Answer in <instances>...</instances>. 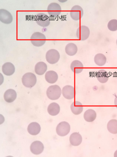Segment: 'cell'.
I'll return each mask as SVG.
<instances>
[{"label": "cell", "mask_w": 117, "mask_h": 157, "mask_svg": "<svg viewBox=\"0 0 117 157\" xmlns=\"http://www.w3.org/2000/svg\"><path fill=\"white\" fill-rule=\"evenodd\" d=\"M62 94V90L58 85L50 86L47 91V95L51 100H57L59 99Z\"/></svg>", "instance_id": "cell-1"}, {"label": "cell", "mask_w": 117, "mask_h": 157, "mask_svg": "<svg viewBox=\"0 0 117 157\" xmlns=\"http://www.w3.org/2000/svg\"><path fill=\"white\" fill-rule=\"evenodd\" d=\"M47 41L45 35L41 32H35L30 37L31 44L36 47H41L44 45Z\"/></svg>", "instance_id": "cell-2"}, {"label": "cell", "mask_w": 117, "mask_h": 157, "mask_svg": "<svg viewBox=\"0 0 117 157\" xmlns=\"http://www.w3.org/2000/svg\"><path fill=\"white\" fill-rule=\"evenodd\" d=\"M22 82L23 85L26 87H33L37 83L36 76L32 73H27L23 76Z\"/></svg>", "instance_id": "cell-3"}, {"label": "cell", "mask_w": 117, "mask_h": 157, "mask_svg": "<svg viewBox=\"0 0 117 157\" xmlns=\"http://www.w3.org/2000/svg\"><path fill=\"white\" fill-rule=\"evenodd\" d=\"M46 60L50 64H55L58 62L60 59V53L55 49H50L45 55Z\"/></svg>", "instance_id": "cell-4"}, {"label": "cell", "mask_w": 117, "mask_h": 157, "mask_svg": "<svg viewBox=\"0 0 117 157\" xmlns=\"http://www.w3.org/2000/svg\"><path fill=\"white\" fill-rule=\"evenodd\" d=\"M70 131V125L66 121L61 122L58 124L56 129V133L60 136L63 137L67 136Z\"/></svg>", "instance_id": "cell-5"}, {"label": "cell", "mask_w": 117, "mask_h": 157, "mask_svg": "<svg viewBox=\"0 0 117 157\" xmlns=\"http://www.w3.org/2000/svg\"><path fill=\"white\" fill-rule=\"evenodd\" d=\"M35 21L38 26L46 28L50 24L51 20L47 15L43 13L37 14L35 17Z\"/></svg>", "instance_id": "cell-6"}, {"label": "cell", "mask_w": 117, "mask_h": 157, "mask_svg": "<svg viewBox=\"0 0 117 157\" xmlns=\"http://www.w3.org/2000/svg\"><path fill=\"white\" fill-rule=\"evenodd\" d=\"M48 13L52 17H57L61 14L62 8L58 3L52 2L49 4L48 9Z\"/></svg>", "instance_id": "cell-7"}, {"label": "cell", "mask_w": 117, "mask_h": 157, "mask_svg": "<svg viewBox=\"0 0 117 157\" xmlns=\"http://www.w3.org/2000/svg\"><path fill=\"white\" fill-rule=\"evenodd\" d=\"M76 34L78 39L81 41H85L90 36V29L87 26H80L77 30Z\"/></svg>", "instance_id": "cell-8"}, {"label": "cell", "mask_w": 117, "mask_h": 157, "mask_svg": "<svg viewBox=\"0 0 117 157\" xmlns=\"http://www.w3.org/2000/svg\"><path fill=\"white\" fill-rule=\"evenodd\" d=\"M70 15L72 20L79 21L83 15V10L79 5H75L71 9Z\"/></svg>", "instance_id": "cell-9"}, {"label": "cell", "mask_w": 117, "mask_h": 157, "mask_svg": "<svg viewBox=\"0 0 117 157\" xmlns=\"http://www.w3.org/2000/svg\"><path fill=\"white\" fill-rule=\"evenodd\" d=\"M76 92L75 88L72 86L67 85L62 89V94L65 99L72 100L75 98Z\"/></svg>", "instance_id": "cell-10"}, {"label": "cell", "mask_w": 117, "mask_h": 157, "mask_svg": "<svg viewBox=\"0 0 117 157\" xmlns=\"http://www.w3.org/2000/svg\"><path fill=\"white\" fill-rule=\"evenodd\" d=\"M13 21L12 14L8 10H0V21L5 24H11Z\"/></svg>", "instance_id": "cell-11"}, {"label": "cell", "mask_w": 117, "mask_h": 157, "mask_svg": "<svg viewBox=\"0 0 117 157\" xmlns=\"http://www.w3.org/2000/svg\"><path fill=\"white\" fill-rule=\"evenodd\" d=\"M44 150V146L41 141H36L31 144L30 150L31 153L34 155H40L42 153Z\"/></svg>", "instance_id": "cell-12"}, {"label": "cell", "mask_w": 117, "mask_h": 157, "mask_svg": "<svg viewBox=\"0 0 117 157\" xmlns=\"http://www.w3.org/2000/svg\"><path fill=\"white\" fill-rule=\"evenodd\" d=\"M4 100L8 103H12L15 101L17 97V94L14 90L9 89L6 90L3 95Z\"/></svg>", "instance_id": "cell-13"}, {"label": "cell", "mask_w": 117, "mask_h": 157, "mask_svg": "<svg viewBox=\"0 0 117 157\" xmlns=\"http://www.w3.org/2000/svg\"><path fill=\"white\" fill-rule=\"evenodd\" d=\"M2 71L6 76H12L15 72V67L11 62H6L2 65Z\"/></svg>", "instance_id": "cell-14"}, {"label": "cell", "mask_w": 117, "mask_h": 157, "mask_svg": "<svg viewBox=\"0 0 117 157\" xmlns=\"http://www.w3.org/2000/svg\"><path fill=\"white\" fill-rule=\"evenodd\" d=\"M83 141L82 136L78 132L72 133L70 136L69 142L72 146H77L81 144Z\"/></svg>", "instance_id": "cell-15"}, {"label": "cell", "mask_w": 117, "mask_h": 157, "mask_svg": "<svg viewBox=\"0 0 117 157\" xmlns=\"http://www.w3.org/2000/svg\"><path fill=\"white\" fill-rule=\"evenodd\" d=\"M27 131L31 136H37L41 132V125L35 122L31 123L28 126Z\"/></svg>", "instance_id": "cell-16"}, {"label": "cell", "mask_w": 117, "mask_h": 157, "mask_svg": "<svg viewBox=\"0 0 117 157\" xmlns=\"http://www.w3.org/2000/svg\"><path fill=\"white\" fill-rule=\"evenodd\" d=\"M48 70L47 64L42 61L37 62L35 66V72L39 76H42L46 73Z\"/></svg>", "instance_id": "cell-17"}, {"label": "cell", "mask_w": 117, "mask_h": 157, "mask_svg": "<svg viewBox=\"0 0 117 157\" xmlns=\"http://www.w3.org/2000/svg\"><path fill=\"white\" fill-rule=\"evenodd\" d=\"M97 79L100 83H106L109 79V76L108 73L104 70H100L96 73Z\"/></svg>", "instance_id": "cell-18"}, {"label": "cell", "mask_w": 117, "mask_h": 157, "mask_svg": "<svg viewBox=\"0 0 117 157\" xmlns=\"http://www.w3.org/2000/svg\"><path fill=\"white\" fill-rule=\"evenodd\" d=\"M70 109L74 114L78 115L82 113L83 109V107L80 101H75L71 105Z\"/></svg>", "instance_id": "cell-19"}, {"label": "cell", "mask_w": 117, "mask_h": 157, "mask_svg": "<svg viewBox=\"0 0 117 157\" xmlns=\"http://www.w3.org/2000/svg\"><path fill=\"white\" fill-rule=\"evenodd\" d=\"M70 68L72 72L75 73H81L83 70V65L79 60H75L71 63Z\"/></svg>", "instance_id": "cell-20"}, {"label": "cell", "mask_w": 117, "mask_h": 157, "mask_svg": "<svg viewBox=\"0 0 117 157\" xmlns=\"http://www.w3.org/2000/svg\"><path fill=\"white\" fill-rule=\"evenodd\" d=\"M45 79L49 84H54L57 81L58 75L55 71H48L45 73Z\"/></svg>", "instance_id": "cell-21"}, {"label": "cell", "mask_w": 117, "mask_h": 157, "mask_svg": "<svg viewBox=\"0 0 117 157\" xmlns=\"http://www.w3.org/2000/svg\"><path fill=\"white\" fill-rule=\"evenodd\" d=\"M61 108L60 106L56 102H53L48 106V111L49 114L52 116L57 115L60 113Z\"/></svg>", "instance_id": "cell-22"}, {"label": "cell", "mask_w": 117, "mask_h": 157, "mask_svg": "<svg viewBox=\"0 0 117 157\" xmlns=\"http://www.w3.org/2000/svg\"><path fill=\"white\" fill-rule=\"evenodd\" d=\"M84 118L88 122H92L94 121L97 117L96 111L92 109H89L86 110L83 115Z\"/></svg>", "instance_id": "cell-23"}, {"label": "cell", "mask_w": 117, "mask_h": 157, "mask_svg": "<svg viewBox=\"0 0 117 157\" xmlns=\"http://www.w3.org/2000/svg\"><path fill=\"white\" fill-rule=\"evenodd\" d=\"M77 51V46L74 43H69L65 47V52L69 56H73L76 55Z\"/></svg>", "instance_id": "cell-24"}, {"label": "cell", "mask_w": 117, "mask_h": 157, "mask_svg": "<svg viewBox=\"0 0 117 157\" xmlns=\"http://www.w3.org/2000/svg\"><path fill=\"white\" fill-rule=\"evenodd\" d=\"M107 59L106 56L102 53H98L95 55L94 61L96 65L98 66L102 67L106 64Z\"/></svg>", "instance_id": "cell-25"}, {"label": "cell", "mask_w": 117, "mask_h": 157, "mask_svg": "<svg viewBox=\"0 0 117 157\" xmlns=\"http://www.w3.org/2000/svg\"><path fill=\"white\" fill-rule=\"evenodd\" d=\"M107 129L110 133L117 134V120L112 119L108 122L107 125Z\"/></svg>", "instance_id": "cell-26"}, {"label": "cell", "mask_w": 117, "mask_h": 157, "mask_svg": "<svg viewBox=\"0 0 117 157\" xmlns=\"http://www.w3.org/2000/svg\"><path fill=\"white\" fill-rule=\"evenodd\" d=\"M108 29L111 31H116L117 30V20L113 19L109 21L107 25Z\"/></svg>", "instance_id": "cell-27"}, {"label": "cell", "mask_w": 117, "mask_h": 157, "mask_svg": "<svg viewBox=\"0 0 117 157\" xmlns=\"http://www.w3.org/2000/svg\"><path fill=\"white\" fill-rule=\"evenodd\" d=\"M114 105H115L116 108L117 109V95L115 97V100H114Z\"/></svg>", "instance_id": "cell-28"}, {"label": "cell", "mask_w": 117, "mask_h": 157, "mask_svg": "<svg viewBox=\"0 0 117 157\" xmlns=\"http://www.w3.org/2000/svg\"><path fill=\"white\" fill-rule=\"evenodd\" d=\"M114 157H117V150L114 152Z\"/></svg>", "instance_id": "cell-29"}, {"label": "cell", "mask_w": 117, "mask_h": 157, "mask_svg": "<svg viewBox=\"0 0 117 157\" xmlns=\"http://www.w3.org/2000/svg\"><path fill=\"white\" fill-rule=\"evenodd\" d=\"M116 44H117V41H116Z\"/></svg>", "instance_id": "cell-30"}]
</instances>
